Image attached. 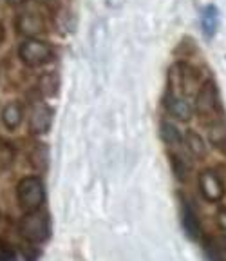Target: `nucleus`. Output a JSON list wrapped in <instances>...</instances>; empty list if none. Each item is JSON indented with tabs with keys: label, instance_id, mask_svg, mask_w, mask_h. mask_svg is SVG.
Returning a JSON list of instances; mask_svg holds the SVG:
<instances>
[{
	"label": "nucleus",
	"instance_id": "15",
	"mask_svg": "<svg viewBox=\"0 0 226 261\" xmlns=\"http://www.w3.org/2000/svg\"><path fill=\"white\" fill-rule=\"evenodd\" d=\"M159 135H161L163 142L168 143V145H179L181 143V133L172 122H163L161 129H159Z\"/></svg>",
	"mask_w": 226,
	"mask_h": 261
},
{
	"label": "nucleus",
	"instance_id": "9",
	"mask_svg": "<svg viewBox=\"0 0 226 261\" xmlns=\"http://www.w3.org/2000/svg\"><path fill=\"white\" fill-rule=\"evenodd\" d=\"M24 118V109L18 102H9L2 111V123L8 127L9 130H15L16 127L22 123Z\"/></svg>",
	"mask_w": 226,
	"mask_h": 261
},
{
	"label": "nucleus",
	"instance_id": "19",
	"mask_svg": "<svg viewBox=\"0 0 226 261\" xmlns=\"http://www.w3.org/2000/svg\"><path fill=\"white\" fill-rule=\"evenodd\" d=\"M172 169H174V172H176V176H178L179 179H185L186 172H188L190 167L186 165L183 158H179V156H174V158H172Z\"/></svg>",
	"mask_w": 226,
	"mask_h": 261
},
{
	"label": "nucleus",
	"instance_id": "2",
	"mask_svg": "<svg viewBox=\"0 0 226 261\" xmlns=\"http://www.w3.org/2000/svg\"><path fill=\"white\" fill-rule=\"evenodd\" d=\"M18 232L29 243H42L49 236V221L44 212L29 211L18 223Z\"/></svg>",
	"mask_w": 226,
	"mask_h": 261
},
{
	"label": "nucleus",
	"instance_id": "12",
	"mask_svg": "<svg viewBox=\"0 0 226 261\" xmlns=\"http://www.w3.org/2000/svg\"><path fill=\"white\" fill-rule=\"evenodd\" d=\"M58 86H60V80L56 73H45L38 80V89L44 96H54L58 93Z\"/></svg>",
	"mask_w": 226,
	"mask_h": 261
},
{
	"label": "nucleus",
	"instance_id": "13",
	"mask_svg": "<svg viewBox=\"0 0 226 261\" xmlns=\"http://www.w3.org/2000/svg\"><path fill=\"white\" fill-rule=\"evenodd\" d=\"M205 252L212 259H226V238H217L205 243Z\"/></svg>",
	"mask_w": 226,
	"mask_h": 261
},
{
	"label": "nucleus",
	"instance_id": "8",
	"mask_svg": "<svg viewBox=\"0 0 226 261\" xmlns=\"http://www.w3.org/2000/svg\"><path fill=\"white\" fill-rule=\"evenodd\" d=\"M165 106L168 109V113L172 116H176L178 120H181V122L190 120L192 114H194V106L185 96H181V94H170V96H166Z\"/></svg>",
	"mask_w": 226,
	"mask_h": 261
},
{
	"label": "nucleus",
	"instance_id": "6",
	"mask_svg": "<svg viewBox=\"0 0 226 261\" xmlns=\"http://www.w3.org/2000/svg\"><path fill=\"white\" fill-rule=\"evenodd\" d=\"M199 191L205 196V200L212 201V203H217L224 198V184L217 172L210 171V169L199 174Z\"/></svg>",
	"mask_w": 226,
	"mask_h": 261
},
{
	"label": "nucleus",
	"instance_id": "17",
	"mask_svg": "<svg viewBox=\"0 0 226 261\" xmlns=\"http://www.w3.org/2000/svg\"><path fill=\"white\" fill-rule=\"evenodd\" d=\"M15 160V149L9 143H0V171L8 169Z\"/></svg>",
	"mask_w": 226,
	"mask_h": 261
},
{
	"label": "nucleus",
	"instance_id": "7",
	"mask_svg": "<svg viewBox=\"0 0 226 261\" xmlns=\"http://www.w3.org/2000/svg\"><path fill=\"white\" fill-rule=\"evenodd\" d=\"M16 29L20 35H25L27 38L37 37L45 31V22L38 13H22L16 18Z\"/></svg>",
	"mask_w": 226,
	"mask_h": 261
},
{
	"label": "nucleus",
	"instance_id": "22",
	"mask_svg": "<svg viewBox=\"0 0 226 261\" xmlns=\"http://www.w3.org/2000/svg\"><path fill=\"white\" fill-rule=\"evenodd\" d=\"M6 2H8V4H11V6H20L24 0H6Z\"/></svg>",
	"mask_w": 226,
	"mask_h": 261
},
{
	"label": "nucleus",
	"instance_id": "3",
	"mask_svg": "<svg viewBox=\"0 0 226 261\" xmlns=\"http://www.w3.org/2000/svg\"><path fill=\"white\" fill-rule=\"evenodd\" d=\"M18 57L27 65H42L53 58V45L35 37H29L25 42H22Z\"/></svg>",
	"mask_w": 226,
	"mask_h": 261
},
{
	"label": "nucleus",
	"instance_id": "5",
	"mask_svg": "<svg viewBox=\"0 0 226 261\" xmlns=\"http://www.w3.org/2000/svg\"><path fill=\"white\" fill-rule=\"evenodd\" d=\"M53 123V109L45 102H35L29 111L27 129L31 135H45Z\"/></svg>",
	"mask_w": 226,
	"mask_h": 261
},
{
	"label": "nucleus",
	"instance_id": "11",
	"mask_svg": "<svg viewBox=\"0 0 226 261\" xmlns=\"http://www.w3.org/2000/svg\"><path fill=\"white\" fill-rule=\"evenodd\" d=\"M183 227H185V232L192 240H197L199 234H201V225H199L197 216L188 205H185V208H183Z\"/></svg>",
	"mask_w": 226,
	"mask_h": 261
},
{
	"label": "nucleus",
	"instance_id": "23",
	"mask_svg": "<svg viewBox=\"0 0 226 261\" xmlns=\"http://www.w3.org/2000/svg\"><path fill=\"white\" fill-rule=\"evenodd\" d=\"M121 2H123V0H109V4H110V6H120Z\"/></svg>",
	"mask_w": 226,
	"mask_h": 261
},
{
	"label": "nucleus",
	"instance_id": "4",
	"mask_svg": "<svg viewBox=\"0 0 226 261\" xmlns=\"http://www.w3.org/2000/svg\"><path fill=\"white\" fill-rule=\"evenodd\" d=\"M195 113L201 118H208L217 113L219 107V96H217V86L214 82L208 80L199 87V93L195 96Z\"/></svg>",
	"mask_w": 226,
	"mask_h": 261
},
{
	"label": "nucleus",
	"instance_id": "21",
	"mask_svg": "<svg viewBox=\"0 0 226 261\" xmlns=\"http://www.w3.org/2000/svg\"><path fill=\"white\" fill-rule=\"evenodd\" d=\"M217 221H219V227H221L222 230L226 232V208H221V211H219Z\"/></svg>",
	"mask_w": 226,
	"mask_h": 261
},
{
	"label": "nucleus",
	"instance_id": "20",
	"mask_svg": "<svg viewBox=\"0 0 226 261\" xmlns=\"http://www.w3.org/2000/svg\"><path fill=\"white\" fill-rule=\"evenodd\" d=\"M15 257V252L9 249L4 241H0V259H13Z\"/></svg>",
	"mask_w": 226,
	"mask_h": 261
},
{
	"label": "nucleus",
	"instance_id": "14",
	"mask_svg": "<svg viewBox=\"0 0 226 261\" xmlns=\"http://www.w3.org/2000/svg\"><path fill=\"white\" fill-rule=\"evenodd\" d=\"M185 142H186V147H188V151L194 156H205V152H206L205 140H203L195 130H186Z\"/></svg>",
	"mask_w": 226,
	"mask_h": 261
},
{
	"label": "nucleus",
	"instance_id": "10",
	"mask_svg": "<svg viewBox=\"0 0 226 261\" xmlns=\"http://www.w3.org/2000/svg\"><path fill=\"white\" fill-rule=\"evenodd\" d=\"M219 13L215 6H206L201 13V28L205 31L206 37H214V33L217 31V24H219Z\"/></svg>",
	"mask_w": 226,
	"mask_h": 261
},
{
	"label": "nucleus",
	"instance_id": "18",
	"mask_svg": "<svg viewBox=\"0 0 226 261\" xmlns=\"http://www.w3.org/2000/svg\"><path fill=\"white\" fill-rule=\"evenodd\" d=\"M47 149L45 145H37L35 147V151L31 152V162L35 167L38 169H45L47 167Z\"/></svg>",
	"mask_w": 226,
	"mask_h": 261
},
{
	"label": "nucleus",
	"instance_id": "16",
	"mask_svg": "<svg viewBox=\"0 0 226 261\" xmlns=\"http://www.w3.org/2000/svg\"><path fill=\"white\" fill-rule=\"evenodd\" d=\"M208 138L214 145H221L226 140V122L221 118L215 120L212 125H208Z\"/></svg>",
	"mask_w": 226,
	"mask_h": 261
},
{
	"label": "nucleus",
	"instance_id": "24",
	"mask_svg": "<svg viewBox=\"0 0 226 261\" xmlns=\"http://www.w3.org/2000/svg\"><path fill=\"white\" fill-rule=\"evenodd\" d=\"M219 147H221V149H222V152H224V154H226V140H224V142H222Z\"/></svg>",
	"mask_w": 226,
	"mask_h": 261
},
{
	"label": "nucleus",
	"instance_id": "1",
	"mask_svg": "<svg viewBox=\"0 0 226 261\" xmlns=\"http://www.w3.org/2000/svg\"><path fill=\"white\" fill-rule=\"evenodd\" d=\"M16 198L18 203L25 212L37 211L45 200V187L38 176H27L16 187Z\"/></svg>",
	"mask_w": 226,
	"mask_h": 261
}]
</instances>
